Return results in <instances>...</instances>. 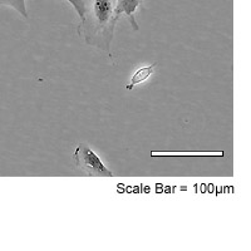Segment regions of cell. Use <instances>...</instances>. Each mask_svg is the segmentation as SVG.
<instances>
[{
    "instance_id": "obj_1",
    "label": "cell",
    "mask_w": 251,
    "mask_h": 251,
    "mask_svg": "<svg viewBox=\"0 0 251 251\" xmlns=\"http://www.w3.org/2000/svg\"><path fill=\"white\" fill-rule=\"evenodd\" d=\"M84 17L78 25V34L88 46L97 47L100 50L111 51L113 39L114 9L117 0H83Z\"/></svg>"
},
{
    "instance_id": "obj_2",
    "label": "cell",
    "mask_w": 251,
    "mask_h": 251,
    "mask_svg": "<svg viewBox=\"0 0 251 251\" xmlns=\"http://www.w3.org/2000/svg\"><path fill=\"white\" fill-rule=\"evenodd\" d=\"M73 161L77 169L87 176L113 177V172L107 169L100 157L94 153L88 143L80 142L73 154Z\"/></svg>"
},
{
    "instance_id": "obj_3",
    "label": "cell",
    "mask_w": 251,
    "mask_h": 251,
    "mask_svg": "<svg viewBox=\"0 0 251 251\" xmlns=\"http://www.w3.org/2000/svg\"><path fill=\"white\" fill-rule=\"evenodd\" d=\"M143 0H117L116 9H114V20L116 23L121 17L128 18L133 30H138V24L136 20V13L142 6Z\"/></svg>"
},
{
    "instance_id": "obj_4",
    "label": "cell",
    "mask_w": 251,
    "mask_h": 251,
    "mask_svg": "<svg viewBox=\"0 0 251 251\" xmlns=\"http://www.w3.org/2000/svg\"><path fill=\"white\" fill-rule=\"evenodd\" d=\"M156 67H157V63H153V64H151V66L143 67V68L138 69V71L133 75V77H132V79H131V82H129L128 86L126 87V89L131 91V89H133L134 86H137V84H140V83L145 82V80L147 79V78H149L152 73H153V71Z\"/></svg>"
},
{
    "instance_id": "obj_5",
    "label": "cell",
    "mask_w": 251,
    "mask_h": 251,
    "mask_svg": "<svg viewBox=\"0 0 251 251\" xmlns=\"http://www.w3.org/2000/svg\"><path fill=\"white\" fill-rule=\"evenodd\" d=\"M0 5H6L15 9L20 15L28 18V10L25 6V0H0Z\"/></svg>"
},
{
    "instance_id": "obj_6",
    "label": "cell",
    "mask_w": 251,
    "mask_h": 251,
    "mask_svg": "<svg viewBox=\"0 0 251 251\" xmlns=\"http://www.w3.org/2000/svg\"><path fill=\"white\" fill-rule=\"evenodd\" d=\"M72 4V6L75 9V12L78 13L79 18L82 19L84 17V12H86V8H84V1L83 0H67Z\"/></svg>"
}]
</instances>
